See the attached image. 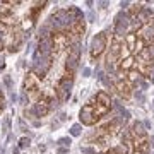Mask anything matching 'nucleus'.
<instances>
[{"label":"nucleus","mask_w":154,"mask_h":154,"mask_svg":"<svg viewBox=\"0 0 154 154\" xmlns=\"http://www.w3.org/2000/svg\"><path fill=\"white\" fill-rule=\"evenodd\" d=\"M120 58H122V43H120V38L115 36L113 43H111L110 53H108V58H106V67L108 69H113L120 62Z\"/></svg>","instance_id":"obj_7"},{"label":"nucleus","mask_w":154,"mask_h":154,"mask_svg":"<svg viewBox=\"0 0 154 154\" xmlns=\"http://www.w3.org/2000/svg\"><path fill=\"white\" fill-rule=\"evenodd\" d=\"M79 48H72V51L69 53V58H67V65H65V74L63 75L74 79V74H75V69H77V62H79Z\"/></svg>","instance_id":"obj_9"},{"label":"nucleus","mask_w":154,"mask_h":154,"mask_svg":"<svg viewBox=\"0 0 154 154\" xmlns=\"http://www.w3.org/2000/svg\"><path fill=\"white\" fill-rule=\"evenodd\" d=\"M5 48V39H4V36H2V33H0V51Z\"/></svg>","instance_id":"obj_16"},{"label":"nucleus","mask_w":154,"mask_h":154,"mask_svg":"<svg viewBox=\"0 0 154 154\" xmlns=\"http://www.w3.org/2000/svg\"><path fill=\"white\" fill-rule=\"evenodd\" d=\"M134 146L132 154H147L149 152V139L147 135H139V137H130Z\"/></svg>","instance_id":"obj_10"},{"label":"nucleus","mask_w":154,"mask_h":154,"mask_svg":"<svg viewBox=\"0 0 154 154\" xmlns=\"http://www.w3.org/2000/svg\"><path fill=\"white\" fill-rule=\"evenodd\" d=\"M135 69H137V72H139V75H146V77H149L151 74L154 72V65L152 63H149V62H144L142 58H139L137 62H135Z\"/></svg>","instance_id":"obj_13"},{"label":"nucleus","mask_w":154,"mask_h":154,"mask_svg":"<svg viewBox=\"0 0 154 154\" xmlns=\"http://www.w3.org/2000/svg\"><path fill=\"white\" fill-rule=\"evenodd\" d=\"M51 110V98L46 94H41L36 99V105H34V111L38 113V116H45L48 115V111Z\"/></svg>","instance_id":"obj_11"},{"label":"nucleus","mask_w":154,"mask_h":154,"mask_svg":"<svg viewBox=\"0 0 154 154\" xmlns=\"http://www.w3.org/2000/svg\"><path fill=\"white\" fill-rule=\"evenodd\" d=\"M84 31H86L84 21L82 19H75V21H72L70 24H69V29H67L65 33H67V36H69V39L72 41V45H74V43H77L79 39L82 38Z\"/></svg>","instance_id":"obj_6"},{"label":"nucleus","mask_w":154,"mask_h":154,"mask_svg":"<svg viewBox=\"0 0 154 154\" xmlns=\"http://www.w3.org/2000/svg\"><path fill=\"white\" fill-rule=\"evenodd\" d=\"M72 45V41L69 39L65 31H53L51 33V50L53 53H60L69 50V46Z\"/></svg>","instance_id":"obj_4"},{"label":"nucleus","mask_w":154,"mask_h":154,"mask_svg":"<svg viewBox=\"0 0 154 154\" xmlns=\"http://www.w3.org/2000/svg\"><path fill=\"white\" fill-rule=\"evenodd\" d=\"M125 43H127L128 51L134 53V55H140V53L144 51V48H146V39L137 33H128L127 34Z\"/></svg>","instance_id":"obj_5"},{"label":"nucleus","mask_w":154,"mask_h":154,"mask_svg":"<svg viewBox=\"0 0 154 154\" xmlns=\"http://www.w3.org/2000/svg\"><path fill=\"white\" fill-rule=\"evenodd\" d=\"M105 154H127V146H116L105 151Z\"/></svg>","instance_id":"obj_15"},{"label":"nucleus","mask_w":154,"mask_h":154,"mask_svg":"<svg viewBox=\"0 0 154 154\" xmlns=\"http://www.w3.org/2000/svg\"><path fill=\"white\" fill-rule=\"evenodd\" d=\"M140 58H142L144 62H149V63L154 65V43L152 45H146L144 51L140 53Z\"/></svg>","instance_id":"obj_14"},{"label":"nucleus","mask_w":154,"mask_h":154,"mask_svg":"<svg viewBox=\"0 0 154 154\" xmlns=\"http://www.w3.org/2000/svg\"><path fill=\"white\" fill-rule=\"evenodd\" d=\"M115 89L123 99H128L130 96H132V84L128 82L127 79H118V81L115 82Z\"/></svg>","instance_id":"obj_12"},{"label":"nucleus","mask_w":154,"mask_h":154,"mask_svg":"<svg viewBox=\"0 0 154 154\" xmlns=\"http://www.w3.org/2000/svg\"><path fill=\"white\" fill-rule=\"evenodd\" d=\"M4 101H5V99H4V94L0 93V113L4 111V106H5V105H4Z\"/></svg>","instance_id":"obj_17"},{"label":"nucleus","mask_w":154,"mask_h":154,"mask_svg":"<svg viewBox=\"0 0 154 154\" xmlns=\"http://www.w3.org/2000/svg\"><path fill=\"white\" fill-rule=\"evenodd\" d=\"M106 46H108V34L105 31H101V33H98L93 38V43H91V58L98 60L99 57L103 55V51L106 50Z\"/></svg>","instance_id":"obj_3"},{"label":"nucleus","mask_w":154,"mask_h":154,"mask_svg":"<svg viewBox=\"0 0 154 154\" xmlns=\"http://www.w3.org/2000/svg\"><path fill=\"white\" fill-rule=\"evenodd\" d=\"M24 91L28 93L29 98L38 99L41 96V82H39V77L34 74V72H29L26 79H24Z\"/></svg>","instance_id":"obj_2"},{"label":"nucleus","mask_w":154,"mask_h":154,"mask_svg":"<svg viewBox=\"0 0 154 154\" xmlns=\"http://www.w3.org/2000/svg\"><path fill=\"white\" fill-rule=\"evenodd\" d=\"M70 84H72V79L67 75H63L58 81V84H57V88H55V94L60 101H65L69 98V94H70Z\"/></svg>","instance_id":"obj_8"},{"label":"nucleus","mask_w":154,"mask_h":154,"mask_svg":"<svg viewBox=\"0 0 154 154\" xmlns=\"http://www.w3.org/2000/svg\"><path fill=\"white\" fill-rule=\"evenodd\" d=\"M111 110V99L105 91H99L88 105L82 106L79 113V120L82 125H94Z\"/></svg>","instance_id":"obj_1"}]
</instances>
